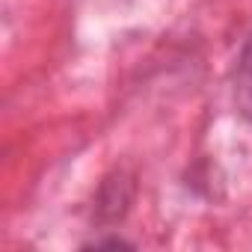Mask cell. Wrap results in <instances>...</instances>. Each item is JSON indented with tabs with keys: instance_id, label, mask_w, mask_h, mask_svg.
I'll list each match as a JSON object with an SVG mask.
<instances>
[{
	"instance_id": "6da1fadb",
	"label": "cell",
	"mask_w": 252,
	"mask_h": 252,
	"mask_svg": "<svg viewBox=\"0 0 252 252\" xmlns=\"http://www.w3.org/2000/svg\"><path fill=\"white\" fill-rule=\"evenodd\" d=\"M234 107L243 119L252 122V33L240 51L237 68H234Z\"/></svg>"
},
{
	"instance_id": "7a4b0ae2",
	"label": "cell",
	"mask_w": 252,
	"mask_h": 252,
	"mask_svg": "<svg viewBox=\"0 0 252 252\" xmlns=\"http://www.w3.org/2000/svg\"><path fill=\"white\" fill-rule=\"evenodd\" d=\"M89 246L104 249V246H131V243H125V240H119V237H110V240H92V243H86V249H89Z\"/></svg>"
}]
</instances>
